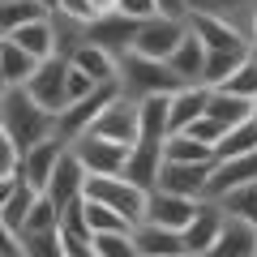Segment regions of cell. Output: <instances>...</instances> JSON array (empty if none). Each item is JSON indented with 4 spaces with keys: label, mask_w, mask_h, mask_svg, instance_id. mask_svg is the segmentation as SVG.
Returning <instances> with one entry per match:
<instances>
[{
    "label": "cell",
    "mask_w": 257,
    "mask_h": 257,
    "mask_svg": "<svg viewBox=\"0 0 257 257\" xmlns=\"http://www.w3.org/2000/svg\"><path fill=\"white\" fill-rule=\"evenodd\" d=\"M0 128L9 133V142L18 146V155L43 146L47 138H56V116L43 111L35 99L26 94V86H9L0 99Z\"/></svg>",
    "instance_id": "1"
},
{
    "label": "cell",
    "mask_w": 257,
    "mask_h": 257,
    "mask_svg": "<svg viewBox=\"0 0 257 257\" xmlns=\"http://www.w3.org/2000/svg\"><path fill=\"white\" fill-rule=\"evenodd\" d=\"M116 90L124 94V99L142 103V99H159V94H176V90H184V86H180V77H176L163 60H146V56L128 52L124 60H120Z\"/></svg>",
    "instance_id": "2"
},
{
    "label": "cell",
    "mask_w": 257,
    "mask_h": 257,
    "mask_svg": "<svg viewBox=\"0 0 257 257\" xmlns=\"http://www.w3.org/2000/svg\"><path fill=\"white\" fill-rule=\"evenodd\" d=\"M82 197H90V202L116 210L120 219H128L133 227H138L142 214H146V189H138V184L124 180V176H86Z\"/></svg>",
    "instance_id": "3"
},
{
    "label": "cell",
    "mask_w": 257,
    "mask_h": 257,
    "mask_svg": "<svg viewBox=\"0 0 257 257\" xmlns=\"http://www.w3.org/2000/svg\"><path fill=\"white\" fill-rule=\"evenodd\" d=\"M116 86H99L94 94H86V99H77V103H69V107L56 116V138L64 142V146H73L82 133H90V124L103 116V107H107L111 99H116Z\"/></svg>",
    "instance_id": "4"
},
{
    "label": "cell",
    "mask_w": 257,
    "mask_h": 257,
    "mask_svg": "<svg viewBox=\"0 0 257 257\" xmlns=\"http://www.w3.org/2000/svg\"><path fill=\"white\" fill-rule=\"evenodd\" d=\"M189 35V26H184V18H150V22H142L138 26V39H133V52L138 56H146V60H163L167 64V56L180 47V39Z\"/></svg>",
    "instance_id": "5"
},
{
    "label": "cell",
    "mask_w": 257,
    "mask_h": 257,
    "mask_svg": "<svg viewBox=\"0 0 257 257\" xmlns=\"http://www.w3.org/2000/svg\"><path fill=\"white\" fill-rule=\"evenodd\" d=\"M73 159L86 167V176H124V163H128V150L116 146L107 138H94V133H82L73 142Z\"/></svg>",
    "instance_id": "6"
},
{
    "label": "cell",
    "mask_w": 257,
    "mask_h": 257,
    "mask_svg": "<svg viewBox=\"0 0 257 257\" xmlns=\"http://www.w3.org/2000/svg\"><path fill=\"white\" fill-rule=\"evenodd\" d=\"M138 128H142V120H138V103L124 99V94H116V99L103 107V116L90 124V133H94V138L116 142V146H124V150H133V142H138Z\"/></svg>",
    "instance_id": "7"
},
{
    "label": "cell",
    "mask_w": 257,
    "mask_h": 257,
    "mask_svg": "<svg viewBox=\"0 0 257 257\" xmlns=\"http://www.w3.org/2000/svg\"><path fill=\"white\" fill-rule=\"evenodd\" d=\"M64 73H69V60L52 56V60L39 64L35 73H30V82H26V94L43 111H52V116H60V111L69 107V99H64Z\"/></svg>",
    "instance_id": "8"
},
{
    "label": "cell",
    "mask_w": 257,
    "mask_h": 257,
    "mask_svg": "<svg viewBox=\"0 0 257 257\" xmlns=\"http://www.w3.org/2000/svg\"><path fill=\"white\" fill-rule=\"evenodd\" d=\"M244 184H257V150H253V155H240V159H223V163H214L202 202H223L227 193L244 189Z\"/></svg>",
    "instance_id": "9"
},
{
    "label": "cell",
    "mask_w": 257,
    "mask_h": 257,
    "mask_svg": "<svg viewBox=\"0 0 257 257\" xmlns=\"http://www.w3.org/2000/svg\"><path fill=\"white\" fill-rule=\"evenodd\" d=\"M223 219H227V214H223L219 202H197L189 227L180 231L184 253H189V257H206V253L214 248V240H219V231H223Z\"/></svg>",
    "instance_id": "10"
},
{
    "label": "cell",
    "mask_w": 257,
    "mask_h": 257,
    "mask_svg": "<svg viewBox=\"0 0 257 257\" xmlns=\"http://www.w3.org/2000/svg\"><path fill=\"white\" fill-rule=\"evenodd\" d=\"M184 26H189V35L197 39L206 52H248L244 35H240L231 22L214 18V13H189V18H184Z\"/></svg>",
    "instance_id": "11"
},
{
    "label": "cell",
    "mask_w": 257,
    "mask_h": 257,
    "mask_svg": "<svg viewBox=\"0 0 257 257\" xmlns=\"http://www.w3.org/2000/svg\"><path fill=\"white\" fill-rule=\"evenodd\" d=\"M64 142L60 138H47L43 146H35V150H26V155L18 159V180L26 184V189H35V193H47V184H52V172H56V163L64 159Z\"/></svg>",
    "instance_id": "12"
},
{
    "label": "cell",
    "mask_w": 257,
    "mask_h": 257,
    "mask_svg": "<svg viewBox=\"0 0 257 257\" xmlns=\"http://www.w3.org/2000/svg\"><path fill=\"white\" fill-rule=\"evenodd\" d=\"M133 39H138V22L120 18V13H107V18L90 22L86 26V43H94L99 52H107L111 60H124L133 52Z\"/></svg>",
    "instance_id": "13"
},
{
    "label": "cell",
    "mask_w": 257,
    "mask_h": 257,
    "mask_svg": "<svg viewBox=\"0 0 257 257\" xmlns=\"http://www.w3.org/2000/svg\"><path fill=\"white\" fill-rule=\"evenodd\" d=\"M210 167L214 163H163L159 167V193H172V197H189V202H202L206 180H210Z\"/></svg>",
    "instance_id": "14"
},
{
    "label": "cell",
    "mask_w": 257,
    "mask_h": 257,
    "mask_svg": "<svg viewBox=\"0 0 257 257\" xmlns=\"http://www.w3.org/2000/svg\"><path fill=\"white\" fill-rule=\"evenodd\" d=\"M193 210H197V202H189V197H172V193L150 189L142 223H155V227H167V231H184L189 219H193Z\"/></svg>",
    "instance_id": "15"
},
{
    "label": "cell",
    "mask_w": 257,
    "mask_h": 257,
    "mask_svg": "<svg viewBox=\"0 0 257 257\" xmlns=\"http://www.w3.org/2000/svg\"><path fill=\"white\" fill-rule=\"evenodd\" d=\"M82 189H86V167L73 159V150H64V159L56 163V172H52V184H47V202L56 206V210H64L69 202H77L82 197Z\"/></svg>",
    "instance_id": "16"
},
{
    "label": "cell",
    "mask_w": 257,
    "mask_h": 257,
    "mask_svg": "<svg viewBox=\"0 0 257 257\" xmlns=\"http://www.w3.org/2000/svg\"><path fill=\"white\" fill-rule=\"evenodd\" d=\"M206 257H257V227L244 219H223V231Z\"/></svg>",
    "instance_id": "17"
},
{
    "label": "cell",
    "mask_w": 257,
    "mask_h": 257,
    "mask_svg": "<svg viewBox=\"0 0 257 257\" xmlns=\"http://www.w3.org/2000/svg\"><path fill=\"white\" fill-rule=\"evenodd\" d=\"M69 64H73L77 73H86L94 86H116V77H120V60H111V56L99 52L94 43H82L69 56Z\"/></svg>",
    "instance_id": "18"
},
{
    "label": "cell",
    "mask_w": 257,
    "mask_h": 257,
    "mask_svg": "<svg viewBox=\"0 0 257 257\" xmlns=\"http://www.w3.org/2000/svg\"><path fill=\"white\" fill-rule=\"evenodd\" d=\"M133 248H138V257H180L184 253L180 231L155 227V223H138L133 227Z\"/></svg>",
    "instance_id": "19"
},
{
    "label": "cell",
    "mask_w": 257,
    "mask_h": 257,
    "mask_svg": "<svg viewBox=\"0 0 257 257\" xmlns=\"http://www.w3.org/2000/svg\"><path fill=\"white\" fill-rule=\"evenodd\" d=\"M206 99H210L206 86H184V90H176L172 107H167V128L172 133H184L197 116H206Z\"/></svg>",
    "instance_id": "20"
},
{
    "label": "cell",
    "mask_w": 257,
    "mask_h": 257,
    "mask_svg": "<svg viewBox=\"0 0 257 257\" xmlns=\"http://www.w3.org/2000/svg\"><path fill=\"white\" fill-rule=\"evenodd\" d=\"M5 39H13V43L22 47V52L30 56V60H52L56 56V35H52V18H43V22H30V26H22V30H13V35H5Z\"/></svg>",
    "instance_id": "21"
},
{
    "label": "cell",
    "mask_w": 257,
    "mask_h": 257,
    "mask_svg": "<svg viewBox=\"0 0 257 257\" xmlns=\"http://www.w3.org/2000/svg\"><path fill=\"white\" fill-rule=\"evenodd\" d=\"M206 116L227 133V128H236V124H248L253 103H248V99H236V94H227V90H210V99H206Z\"/></svg>",
    "instance_id": "22"
},
{
    "label": "cell",
    "mask_w": 257,
    "mask_h": 257,
    "mask_svg": "<svg viewBox=\"0 0 257 257\" xmlns=\"http://www.w3.org/2000/svg\"><path fill=\"white\" fill-rule=\"evenodd\" d=\"M202 64H206V47L197 43L193 35H184L180 47L167 56V69L180 77V86H197V82H202Z\"/></svg>",
    "instance_id": "23"
},
{
    "label": "cell",
    "mask_w": 257,
    "mask_h": 257,
    "mask_svg": "<svg viewBox=\"0 0 257 257\" xmlns=\"http://www.w3.org/2000/svg\"><path fill=\"white\" fill-rule=\"evenodd\" d=\"M35 69H39V60H30L13 39H0V82L5 86H26Z\"/></svg>",
    "instance_id": "24"
},
{
    "label": "cell",
    "mask_w": 257,
    "mask_h": 257,
    "mask_svg": "<svg viewBox=\"0 0 257 257\" xmlns=\"http://www.w3.org/2000/svg\"><path fill=\"white\" fill-rule=\"evenodd\" d=\"M189 13H214V18L231 22L240 30L257 13V0H189Z\"/></svg>",
    "instance_id": "25"
},
{
    "label": "cell",
    "mask_w": 257,
    "mask_h": 257,
    "mask_svg": "<svg viewBox=\"0 0 257 257\" xmlns=\"http://www.w3.org/2000/svg\"><path fill=\"white\" fill-rule=\"evenodd\" d=\"M244 56H248V52H206L202 82H197V86H206V90H219V86L227 82L231 73H236L240 64H244Z\"/></svg>",
    "instance_id": "26"
},
{
    "label": "cell",
    "mask_w": 257,
    "mask_h": 257,
    "mask_svg": "<svg viewBox=\"0 0 257 257\" xmlns=\"http://www.w3.org/2000/svg\"><path fill=\"white\" fill-rule=\"evenodd\" d=\"M163 163H214V150L193 142L189 133H172L163 146Z\"/></svg>",
    "instance_id": "27"
},
{
    "label": "cell",
    "mask_w": 257,
    "mask_h": 257,
    "mask_svg": "<svg viewBox=\"0 0 257 257\" xmlns=\"http://www.w3.org/2000/svg\"><path fill=\"white\" fill-rule=\"evenodd\" d=\"M43 18H52V13L39 9L35 0H9V5H0V39L22 30V26H30V22H43Z\"/></svg>",
    "instance_id": "28"
},
{
    "label": "cell",
    "mask_w": 257,
    "mask_h": 257,
    "mask_svg": "<svg viewBox=\"0 0 257 257\" xmlns=\"http://www.w3.org/2000/svg\"><path fill=\"white\" fill-rule=\"evenodd\" d=\"M253 150H257V128H253V124H236V128H227V133L219 138V146H214V163L253 155Z\"/></svg>",
    "instance_id": "29"
},
{
    "label": "cell",
    "mask_w": 257,
    "mask_h": 257,
    "mask_svg": "<svg viewBox=\"0 0 257 257\" xmlns=\"http://www.w3.org/2000/svg\"><path fill=\"white\" fill-rule=\"evenodd\" d=\"M82 214H86V227H90V240L103 236V231H133V223H128V219H120L116 210L90 202V197H82Z\"/></svg>",
    "instance_id": "30"
},
{
    "label": "cell",
    "mask_w": 257,
    "mask_h": 257,
    "mask_svg": "<svg viewBox=\"0 0 257 257\" xmlns=\"http://www.w3.org/2000/svg\"><path fill=\"white\" fill-rule=\"evenodd\" d=\"M39 197H43V193H35V189H26V184H18V193H13L9 202H5V210H0L5 227H13V231L22 236V227H26V219H30V210H35Z\"/></svg>",
    "instance_id": "31"
},
{
    "label": "cell",
    "mask_w": 257,
    "mask_h": 257,
    "mask_svg": "<svg viewBox=\"0 0 257 257\" xmlns=\"http://www.w3.org/2000/svg\"><path fill=\"white\" fill-rule=\"evenodd\" d=\"M22 257H69L60 231H26L22 236Z\"/></svg>",
    "instance_id": "32"
},
{
    "label": "cell",
    "mask_w": 257,
    "mask_h": 257,
    "mask_svg": "<svg viewBox=\"0 0 257 257\" xmlns=\"http://www.w3.org/2000/svg\"><path fill=\"white\" fill-rule=\"evenodd\" d=\"M219 206H223V214H231V219H244V223H253V227H257V184H244V189L227 193Z\"/></svg>",
    "instance_id": "33"
},
{
    "label": "cell",
    "mask_w": 257,
    "mask_h": 257,
    "mask_svg": "<svg viewBox=\"0 0 257 257\" xmlns=\"http://www.w3.org/2000/svg\"><path fill=\"white\" fill-rule=\"evenodd\" d=\"M219 90L236 94V99H248V103H257V60H253V56H244V64H240V69H236V73H231L227 82L219 86Z\"/></svg>",
    "instance_id": "34"
},
{
    "label": "cell",
    "mask_w": 257,
    "mask_h": 257,
    "mask_svg": "<svg viewBox=\"0 0 257 257\" xmlns=\"http://www.w3.org/2000/svg\"><path fill=\"white\" fill-rule=\"evenodd\" d=\"M90 244H94L99 257H138V248H133V231H103V236H94Z\"/></svg>",
    "instance_id": "35"
},
{
    "label": "cell",
    "mask_w": 257,
    "mask_h": 257,
    "mask_svg": "<svg viewBox=\"0 0 257 257\" xmlns=\"http://www.w3.org/2000/svg\"><path fill=\"white\" fill-rule=\"evenodd\" d=\"M26 231H60V210H56L47 197H39L35 210H30V219H26V227H22V236H26Z\"/></svg>",
    "instance_id": "36"
},
{
    "label": "cell",
    "mask_w": 257,
    "mask_h": 257,
    "mask_svg": "<svg viewBox=\"0 0 257 257\" xmlns=\"http://www.w3.org/2000/svg\"><path fill=\"white\" fill-rule=\"evenodd\" d=\"M116 13H120V18H128V22H138V26H142V22L159 18V5H155V0H120V5H116Z\"/></svg>",
    "instance_id": "37"
},
{
    "label": "cell",
    "mask_w": 257,
    "mask_h": 257,
    "mask_svg": "<svg viewBox=\"0 0 257 257\" xmlns=\"http://www.w3.org/2000/svg\"><path fill=\"white\" fill-rule=\"evenodd\" d=\"M184 133H189V138H193V142H202V146H210V150H214V146H219V138H223V128H219V124H214V120H210V116H197V120H193V124H189V128H184Z\"/></svg>",
    "instance_id": "38"
},
{
    "label": "cell",
    "mask_w": 257,
    "mask_h": 257,
    "mask_svg": "<svg viewBox=\"0 0 257 257\" xmlns=\"http://www.w3.org/2000/svg\"><path fill=\"white\" fill-rule=\"evenodd\" d=\"M94 90H99V86H94L86 73H77L73 64H69V73H64V99L77 103V99H86V94H94Z\"/></svg>",
    "instance_id": "39"
},
{
    "label": "cell",
    "mask_w": 257,
    "mask_h": 257,
    "mask_svg": "<svg viewBox=\"0 0 257 257\" xmlns=\"http://www.w3.org/2000/svg\"><path fill=\"white\" fill-rule=\"evenodd\" d=\"M60 18H69V22H77V26H90V22H99L94 18V9H90V0H60Z\"/></svg>",
    "instance_id": "40"
},
{
    "label": "cell",
    "mask_w": 257,
    "mask_h": 257,
    "mask_svg": "<svg viewBox=\"0 0 257 257\" xmlns=\"http://www.w3.org/2000/svg\"><path fill=\"white\" fill-rule=\"evenodd\" d=\"M18 146H13L9 142V133H5V128H0V176H18Z\"/></svg>",
    "instance_id": "41"
},
{
    "label": "cell",
    "mask_w": 257,
    "mask_h": 257,
    "mask_svg": "<svg viewBox=\"0 0 257 257\" xmlns=\"http://www.w3.org/2000/svg\"><path fill=\"white\" fill-rule=\"evenodd\" d=\"M0 257H22V236L5 227V219H0Z\"/></svg>",
    "instance_id": "42"
},
{
    "label": "cell",
    "mask_w": 257,
    "mask_h": 257,
    "mask_svg": "<svg viewBox=\"0 0 257 257\" xmlns=\"http://www.w3.org/2000/svg\"><path fill=\"white\" fill-rule=\"evenodd\" d=\"M60 236H64V231H60ZM64 253H69V257H99L90 240H73V236H64Z\"/></svg>",
    "instance_id": "43"
},
{
    "label": "cell",
    "mask_w": 257,
    "mask_h": 257,
    "mask_svg": "<svg viewBox=\"0 0 257 257\" xmlns=\"http://www.w3.org/2000/svg\"><path fill=\"white\" fill-rule=\"evenodd\" d=\"M163 18H189V0H155Z\"/></svg>",
    "instance_id": "44"
},
{
    "label": "cell",
    "mask_w": 257,
    "mask_h": 257,
    "mask_svg": "<svg viewBox=\"0 0 257 257\" xmlns=\"http://www.w3.org/2000/svg\"><path fill=\"white\" fill-rule=\"evenodd\" d=\"M18 176H0V210H5V202H9V197H13V193H18Z\"/></svg>",
    "instance_id": "45"
},
{
    "label": "cell",
    "mask_w": 257,
    "mask_h": 257,
    "mask_svg": "<svg viewBox=\"0 0 257 257\" xmlns=\"http://www.w3.org/2000/svg\"><path fill=\"white\" fill-rule=\"evenodd\" d=\"M240 35H244V43H248V47H257V13L244 22V26H240Z\"/></svg>",
    "instance_id": "46"
},
{
    "label": "cell",
    "mask_w": 257,
    "mask_h": 257,
    "mask_svg": "<svg viewBox=\"0 0 257 257\" xmlns=\"http://www.w3.org/2000/svg\"><path fill=\"white\" fill-rule=\"evenodd\" d=\"M116 5H120V0H90L94 18H107V13H116Z\"/></svg>",
    "instance_id": "47"
},
{
    "label": "cell",
    "mask_w": 257,
    "mask_h": 257,
    "mask_svg": "<svg viewBox=\"0 0 257 257\" xmlns=\"http://www.w3.org/2000/svg\"><path fill=\"white\" fill-rule=\"evenodd\" d=\"M35 5H39V9H47V13H56V9H60V0H35Z\"/></svg>",
    "instance_id": "48"
},
{
    "label": "cell",
    "mask_w": 257,
    "mask_h": 257,
    "mask_svg": "<svg viewBox=\"0 0 257 257\" xmlns=\"http://www.w3.org/2000/svg\"><path fill=\"white\" fill-rule=\"evenodd\" d=\"M248 124H253V128H257V103H253V116H248Z\"/></svg>",
    "instance_id": "49"
},
{
    "label": "cell",
    "mask_w": 257,
    "mask_h": 257,
    "mask_svg": "<svg viewBox=\"0 0 257 257\" xmlns=\"http://www.w3.org/2000/svg\"><path fill=\"white\" fill-rule=\"evenodd\" d=\"M5 90H9V86H5V82H0V99H5Z\"/></svg>",
    "instance_id": "50"
},
{
    "label": "cell",
    "mask_w": 257,
    "mask_h": 257,
    "mask_svg": "<svg viewBox=\"0 0 257 257\" xmlns=\"http://www.w3.org/2000/svg\"><path fill=\"white\" fill-rule=\"evenodd\" d=\"M248 56H253V60H257V47H248Z\"/></svg>",
    "instance_id": "51"
},
{
    "label": "cell",
    "mask_w": 257,
    "mask_h": 257,
    "mask_svg": "<svg viewBox=\"0 0 257 257\" xmlns=\"http://www.w3.org/2000/svg\"><path fill=\"white\" fill-rule=\"evenodd\" d=\"M0 5H9V0H0Z\"/></svg>",
    "instance_id": "52"
},
{
    "label": "cell",
    "mask_w": 257,
    "mask_h": 257,
    "mask_svg": "<svg viewBox=\"0 0 257 257\" xmlns=\"http://www.w3.org/2000/svg\"><path fill=\"white\" fill-rule=\"evenodd\" d=\"M180 257H189V253H180Z\"/></svg>",
    "instance_id": "53"
}]
</instances>
